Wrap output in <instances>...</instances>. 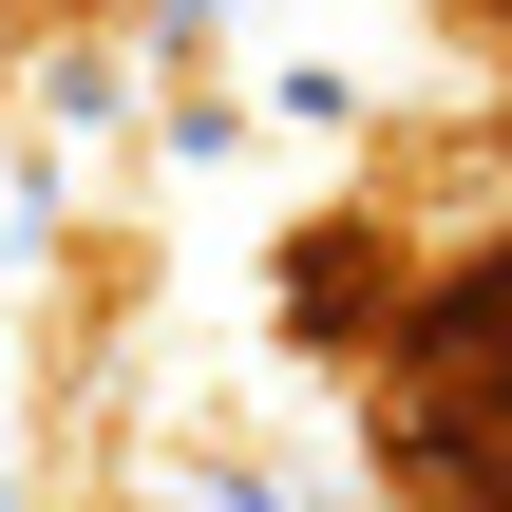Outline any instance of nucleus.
Listing matches in <instances>:
<instances>
[{"mask_svg": "<svg viewBox=\"0 0 512 512\" xmlns=\"http://www.w3.org/2000/svg\"><path fill=\"white\" fill-rule=\"evenodd\" d=\"M399 418H418V475H494L512 494V228L456 266V285H418L399 323Z\"/></svg>", "mask_w": 512, "mask_h": 512, "instance_id": "obj_1", "label": "nucleus"}]
</instances>
